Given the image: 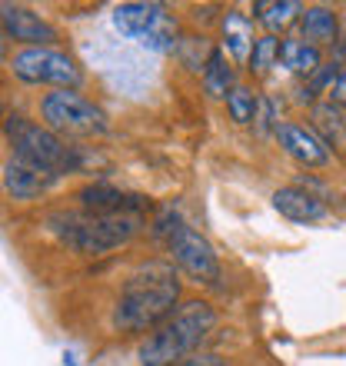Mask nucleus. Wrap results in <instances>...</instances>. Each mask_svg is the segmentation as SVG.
<instances>
[{
  "instance_id": "a211bd4d",
  "label": "nucleus",
  "mask_w": 346,
  "mask_h": 366,
  "mask_svg": "<svg viewBox=\"0 0 346 366\" xmlns=\"http://www.w3.org/2000/svg\"><path fill=\"white\" fill-rule=\"evenodd\" d=\"M233 87H237L233 84V67L227 64L223 50H210V57L203 64V90H207V97L220 100V97H230Z\"/></svg>"
},
{
  "instance_id": "9d476101",
  "label": "nucleus",
  "mask_w": 346,
  "mask_h": 366,
  "mask_svg": "<svg viewBox=\"0 0 346 366\" xmlns=\"http://www.w3.org/2000/svg\"><path fill=\"white\" fill-rule=\"evenodd\" d=\"M0 20H4V37L27 44V47H47L50 40H57V30L50 27L47 20L34 14L30 7H20V4H4Z\"/></svg>"
},
{
  "instance_id": "20e7f679",
  "label": "nucleus",
  "mask_w": 346,
  "mask_h": 366,
  "mask_svg": "<svg viewBox=\"0 0 346 366\" xmlns=\"http://www.w3.org/2000/svg\"><path fill=\"white\" fill-rule=\"evenodd\" d=\"M4 134L10 140L14 160L27 164L30 170H37L44 177H60V174H74L80 170L84 157L77 147H70L64 137H57L50 127L34 124L24 114H7Z\"/></svg>"
},
{
  "instance_id": "6e6552de",
  "label": "nucleus",
  "mask_w": 346,
  "mask_h": 366,
  "mask_svg": "<svg viewBox=\"0 0 346 366\" xmlns=\"http://www.w3.org/2000/svg\"><path fill=\"white\" fill-rule=\"evenodd\" d=\"M167 250H170L173 263L197 283H217L220 280V260H217L213 243L193 227H187V223L167 240Z\"/></svg>"
},
{
  "instance_id": "7ed1b4c3",
  "label": "nucleus",
  "mask_w": 346,
  "mask_h": 366,
  "mask_svg": "<svg viewBox=\"0 0 346 366\" xmlns=\"http://www.w3.org/2000/svg\"><path fill=\"white\" fill-rule=\"evenodd\" d=\"M144 227L140 213H54L50 217V230L67 243L70 250L86 253V257H104L130 243Z\"/></svg>"
},
{
  "instance_id": "bb28decb",
  "label": "nucleus",
  "mask_w": 346,
  "mask_h": 366,
  "mask_svg": "<svg viewBox=\"0 0 346 366\" xmlns=\"http://www.w3.org/2000/svg\"><path fill=\"white\" fill-rule=\"evenodd\" d=\"M343 117H346V107H343Z\"/></svg>"
},
{
  "instance_id": "f8f14e48",
  "label": "nucleus",
  "mask_w": 346,
  "mask_h": 366,
  "mask_svg": "<svg viewBox=\"0 0 346 366\" xmlns=\"http://www.w3.org/2000/svg\"><path fill=\"white\" fill-rule=\"evenodd\" d=\"M273 210L293 223H317L327 217V203H323V197H317L313 190H303V187H280L273 193Z\"/></svg>"
},
{
  "instance_id": "a878e982",
  "label": "nucleus",
  "mask_w": 346,
  "mask_h": 366,
  "mask_svg": "<svg viewBox=\"0 0 346 366\" xmlns=\"http://www.w3.org/2000/svg\"><path fill=\"white\" fill-rule=\"evenodd\" d=\"M340 54L346 57V34H343V40H340Z\"/></svg>"
},
{
  "instance_id": "f257e3e1",
  "label": "nucleus",
  "mask_w": 346,
  "mask_h": 366,
  "mask_svg": "<svg viewBox=\"0 0 346 366\" xmlns=\"http://www.w3.org/2000/svg\"><path fill=\"white\" fill-rule=\"evenodd\" d=\"M177 300H180V283L173 267L147 263L127 277L124 293L114 307V327L120 333H154L180 310Z\"/></svg>"
},
{
  "instance_id": "423d86ee",
  "label": "nucleus",
  "mask_w": 346,
  "mask_h": 366,
  "mask_svg": "<svg viewBox=\"0 0 346 366\" xmlns=\"http://www.w3.org/2000/svg\"><path fill=\"white\" fill-rule=\"evenodd\" d=\"M14 77L24 84H47L54 90H77L84 84V70L70 54L54 47H24L10 57Z\"/></svg>"
},
{
  "instance_id": "2eb2a0df",
  "label": "nucleus",
  "mask_w": 346,
  "mask_h": 366,
  "mask_svg": "<svg viewBox=\"0 0 346 366\" xmlns=\"http://www.w3.org/2000/svg\"><path fill=\"white\" fill-rule=\"evenodd\" d=\"M4 190H7V197H14V200H37L40 193L47 190V180H44V174L30 170L27 164L7 160V164H4Z\"/></svg>"
},
{
  "instance_id": "9b49d317",
  "label": "nucleus",
  "mask_w": 346,
  "mask_h": 366,
  "mask_svg": "<svg viewBox=\"0 0 346 366\" xmlns=\"http://www.w3.org/2000/svg\"><path fill=\"white\" fill-rule=\"evenodd\" d=\"M77 200L86 213H144L150 207L144 197L117 190L110 183H86L77 193Z\"/></svg>"
},
{
  "instance_id": "aec40b11",
  "label": "nucleus",
  "mask_w": 346,
  "mask_h": 366,
  "mask_svg": "<svg viewBox=\"0 0 346 366\" xmlns=\"http://www.w3.org/2000/svg\"><path fill=\"white\" fill-rule=\"evenodd\" d=\"M227 114H230L233 124H257V114H260V97L257 90H250L247 84H237V87L230 90V97H227Z\"/></svg>"
},
{
  "instance_id": "b1692460",
  "label": "nucleus",
  "mask_w": 346,
  "mask_h": 366,
  "mask_svg": "<svg viewBox=\"0 0 346 366\" xmlns=\"http://www.w3.org/2000/svg\"><path fill=\"white\" fill-rule=\"evenodd\" d=\"M177 366H230L223 357H217V353H193V357L180 360Z\"/></svg>"
},
{
  "instance_id": "5701e85b",
  "label": "nucleus",
  "mask_w": 346,
  "mask_h": 366,
  "mask_svg": "<svg viewBox=\"0 0 346 366\" xmlns=\"http://www.w3.org/2000/svg\"><path fill=\"white\" fill-rule=\"evenodd\" d=\"M277 114H280V100L277 97H260V114H257V130L263 137L267 134H277L280 130V120H277Z\"/></svg>"
},
{
  "instance_id": "0eeeda50",
  "label": "nucleus",
  "mask_w": 346,
  "mask_h": 366,
  "mask_svg": "<svg viewBox=\"0 0 346 366\" xmlns=\"http://www.w3.org/2000/svg\"><path fill=\"white\" fill-rule=\"evenodd\" d=\"M114 27L150 50L177 47V20L160 4H120L114 7Z\"/></svg>"
},
{
  "instance_id": "1a4fd4ad",
  "label": "nucleus",
  "mask_w": 346,
  "mask_h": 366,
  "mask_svg": "<svg viewBox=\"0 0 346 366\" xmlns=\"http://www.w3.org/2000/svg\"><path fill=\"white\" fill-rule=\"evenodd\" d=\"M277 140L283 147V154L290 160H297L300 167H327L330 164V147L323 144V137L313 130V127H303V124H280L277 130Z\"/></svg>"
},
{
  "instance_id": "dca6fc26",
  "label": "nucleus",
  "mask_w": 346,
  "mask_h": 366,
  "mask_svg": "<svg viewBox=\"0 0 346 366\" xmlns=\"http://www.w3.org/2000/svg\"><path fill=\"white\" fill-rule=\"evenodd\" d=\"M300 14H303V4H297V0H257L253 4L257 24H263L267 34H273V37L280 30H287L293 20L300 24Z\"/></svg>"
},
{
  "instance_id": "393cba45",
  "label": "nucleus",
  "mask_w": 346,
  "mask_h": 366,
  "mask_svg": "<svg viewBox=\"0 0 346 366\" xmlns=\"http://www.w3.org/2000/svg\"><path fill=\"white\" fill-rule=\"evenodd\" d=\"M327 100H330V104H337V107H346V70H340V77L333 80V87H330Z\"/></svg>"
},
{
  "instance_id": "ddd939ff",
  "label": "nucleus",
  "mask_w": 346,
  "mask_h": 366,
  "mask_svg": "<svg viewBox=\"0 0 346 366\" xmlns=\"http://www.w3.org/2000/svg\"><path fill=\"white\" fill-rule=\"evenodd\" d=\"M220 34H223V50H227L237 64H250L253 47H257L250 17L240 14V10H227L220 20Z\"/></svg>"
},
{
  "instance_id": "6ab92c4d",
  "label": "nucleus",
  "mask_w": 346,
  "mask_h": 366,
  "mask_svg": "<svg viewBox=\"0 0 346 366\" xmlns=\"http://www.w3.org/2000/svg\"><path fill=\"white\" fill-rule=\"evenodd\" d=\"M310 117H313V130L323 137V144H327V147L330 144H340V137H343V130H346L343 107L323 100V104H313V107H310Z\"/></svg>"
},
{
  "instance_id": "4468645a",
  "label": "nucleus",
  "mask_w": 346,
  "mask_h": 366,
  "mask_svg": "<svg viewBox=\"0 0 346 366\" xmlns=\"http://www.w3.org/2000/svg\"><path fill=\"white\" fill-rule=\"evenodd\" d=\"M300 34L313 47H327V44H340V20L330 7H303L300 14Z\"/></svg>"
},
{
  "instance_id": "4be33fe9",
  "label": "nucleus",
  "mask_w": 346,
  "mask_h": 366,
  "mask_svg": "<svg viewBox=\"0 0 346 366\" xmlns=\"http://www.w3.org/2000/svg\"><path fill=\"white\" fill-rule=\"evenodd\" d=\"M340 77V67L337 64H323V67L317 70V74H310L307 84L300 87V100L303 104H317V94H330V87H333V80Z\"/></svg>"
},
{
  "instance_id": "39448f33",
  "label": "nucleus",
  "mask_w": 346,
  "mask_h": 366,
  "mask_svg": "<svg viewBox=\"0 0 346 366\" xmlns=\"http://www.w3.org/2000/svg\"><path fill=\"white\" fill-rule=\"evenodd\" d=\"M40 120L57 137L107 134V114L77 90H50L40 100Z\"/></svg>"
},
{
  "instance_id": "412c9836",
  "label": "nucleus",
  "mask_w": 346,
  "mask_h": 366,
  "mask_svg": "<svg viewBox=\"0 0 346 366\" xmlns=\"http://www.w3.org/2000/svg\"><path fill=\"white\" fill-rule=\"evenodd\" d=\"M280 50H283V40L280 37H273V34L257 37V47H253V57H250V70L253 74H267L270 67H277Z\"/></svg>"
},
{
  "instance_id": "f03ea898",
  "label": "nucleus",
  "mask_w": 346,
  "mask_h": 366,
  "mask_svg": "<svg viewBox=\"0 0 346 366\" xmlns=\"http://www.w3.org/2000/svg\"><path fill=\"white\" fill-rule=\"evenodd\" d=\"M217 327V310L207 300L183 303L164 327H157L137 350V366H177L193 357V350Z\"/></svg>"
},
{
  "instance_id": "f3484780",
  "label": "nucleus",
  "mask_w": 346,
  "mask_h": 366,
  "mask_svg": "<svg viewBox=\"0 0 346 366\" xmlns=\"http://www.w3.org/2000/svg\"><path fill=\"white\" fill-rule=\"evenodd\" d=\"M280 64L290 70V74H317L323 67V60H320V47L307 44L303 37H283V50H280Z\"/></svg>"
}]
</instances>
